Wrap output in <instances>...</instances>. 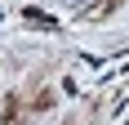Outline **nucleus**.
Wrapping results in <instances>:
<instances>
[{"mask_svg": "<svg viewBox=\"0 0 129 125\" xmlns=\"http://www.w3.org/2000/svg\"><path fill=\"white\" fill-rule=\"evenodd\" d=\"M27 23H31V27H45V31H53V27H58L49 13H40V9H27Z\"/></svg>", "mask_w": 129, "mask_h": 125, "instance_id": "obj_1", "label": "nucleus"}]
</instances>
